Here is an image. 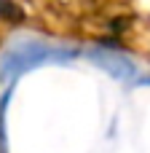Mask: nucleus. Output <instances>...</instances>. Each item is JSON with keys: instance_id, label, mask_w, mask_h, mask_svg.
Masks as SVG:
<instances>
[{"instance_id": "nucleus-1", "label": "nucleus", "mask_w": 150, "mask_h": 153, "mask_svg": "<svg viewBox=\"0 0 150 153\" xmlns=\"http://www.w3.org/2000/svg\"><path fill=\"white\" fill-rule=\"evenodd\" d=\"M78 56V51L72 46L64 43H54L46 38H13L3 51H0V81L3 83H13L16 78L46 67V65H64L72 62Z\"/></svg>"}, {"instance_id": "nucleus-2", "label": "nucleus", "mask_w": 150, "mask_h": 153, "mask_svg": "<svg viewBox=\"0 0 150 153\" xmlns=\"http://www.w3.org/2000/svg\"><path fill=\"white\" fill-rule=\"evenodd\" d=\"M89 56H91V62L97 65V67H102L107 75H113L115 81H123V83H132V86H142V83H150V78L142 73V67L132 59V56H126V54H121V51H113V48H94V51H89Z\"/></svg>"}, {"instance_id": "nucleus-3", "label": "nucleus", "mask_w": 150, "mask_h": 153, "mask_svg": "<svg viewBox=\"0 0 150 153\" xmlns=\"http://www.w3.org/2000/svg\"><path fill=\"white\" fill-rule=\"evenodd\" d=\"M0 16L3 19H21V11L11 0H0Z\"/></svg>"}]
</instances>
